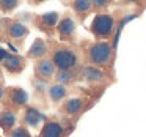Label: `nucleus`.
Returning <instances> with one entry per match:
<instances>
[{"label":"nucleus","instance_id":"9b49d317","mask_svg":"<svg viewBox=\"0 0 146 137\" xmlns=\"http://www.w3.org/2000/svg\"><path fill=\"white\" fill-rule=\"evenodd\" d=\"M83 106H85V99H83L82 96H71V98H68L66 101L63 102L61 112H63L64 115H68V117L77 115V114L82 112Z\"/></svg>","mask_w":146,"mask_h":137},{"label":"nucleus","instance_id":"aec40b11","mask_svg":"<svg viewBox=\"0 0 146 137\" xmlns=\"http://www.w3.org/2000/svg\"><path fill=\"white\" fill-rule=\"evenodd\" d=\"M17 7V2L16 0H3L2 2V10L3 11H10V10H13V8H16Z\"/></svg>","mask_w":146,"mask_h":137},{"label":"nucleus","instance_id":"9d476101","mask_svg":"<svg viewBox=\"0 0 146 137\" xmlns=\"http://www.w3.org/2000/svg\"><path fill=\"white\" fill-rule=\"evenodd\" d=\"M3 24L7 27H3L5 32H7V35L10 36V38L16 39V41H21V39H24L27 35H29V29H27L25 25H24L22 22H19V21H3Z\"/></svg>","mask_w":146,"mask_h":137},{"label":"nucleus","instance_id":"ddd939ff","mask_svg":"<svg viewBox=\"0 0 146 137\" xmlns=\"http://www.w3.org/2000/svg\"><path fill=\"white\" fill-rule=\"evenodd\" d=\"M47 49H49L47 43H46L44 39L38 38V39H35V41H33L32 46H30L29 52H27V57H29V58H38V60H42V58H46L44 55L47 54Z\"/></svg>","mask_w":146,"mask_h":137},{"label":"nucleus","instance_id":"7ed1b4c3","mask_svg":"<svg viewBox=\"0 0 146 137\" xmlns=\"http://www.w3.org/2000/svg\"><path fill=\"white\" fill-rule=\"evenodd\" d=\"M91 33L99 39H108L115 30V17L110 13H98L90 25Z\"/></svg>","mask_w":146,"mask_h":137},{"label":"nucleus","instance_id":"f8f14e48","mask_svg":"<svg viewBox=\"0 0 146 137\" xmlns=\"http://www.w3.org/2000/svg\"><path fill=\"white\" fill-rule=\"evenodd\" d=\"M82 76H83V79H85L88 84H91V85H99L101 82L105 80V74L101 71V68L91 66V65H88V66L83 68Z\"/></svg>","mask_w":146,"mask_h":137},{"label":"nucleus","instance_id":"1a4fd4ad","mask_svg":"<svg viewBox=\"0 0 146 137\" xmlns=\"http://www.w3.org/2000/svg\"><path fill=\"white\" fill-rule=\"evenodd\" d=\"M55 74V65L52 61V58H42V60H38L35 66V76L36 79L42 80V82H47L54 77Z\"/></svg>","mask_w":146,"mask_h":137},{"label":"nucleus","instance_id":"2eb2a0df","mask_svg":"<svg viewBox=\"0 0 146 137\" xmlns=\"http://www.w3.org/2000/svg\"><path fill=\"white\" fill-rule=\"evenodd\" d=\"M0 123H2V129L5 131V132L10 134L11 131L14 129V123H16V114H14L13 109L10 107H5L3 110H2V117H0Z\"/></svg>","mask_w":146,"mask_h":137},{"label":"nucleus","instance_id":"0eeeda50","mask_svg":"<svg viewBox=\"0 0 146 137\" xmlns=\"http://www.w3.org/2000/svg\"><path fill=\"white\" fill-rule=\"evenodd\" d=\"M2 66L5 71H8L10 74H19L21 71H24L25 68V58L21 55H13L7 54L5 49H2Z\"/></svg>","mask_w":146,"mask_h":137},{"label":"nucleus","instance_id":"dca6fc26","mask_svg":"<svg viewBox=\"0 0 146 137\" xmlns=\"http://www.w3.org/2000/svg\"><path fill=\"white\" fill-rule=\"evenodd\" d=\"M68 87L63 85V84H54V85H50V88H49V98H50L52 102H61L66 99L68 96Z\"/></svg>","mask_w":146,"mask_h":137},{"label":"nucleus","instance_id":"6ab92c4d","mask_svg":"<svg viewBox=\"0 0 146 137\" xmlns=\"http://www.w3.org/2000/svg\"><path fill=\"white\" fill-rule=\"evenodd\" d=\"M8 137H32V136H30L29 129H27L25 126H19V128H14V129L8 134Z\"/></svg>","mask_w":146,"mask_h":137},{"label":"nucleus","instance_id":"4468645a","mask_svg":"<svg viewBox=\"0 0 146 137\" xmlns=\"http://www.w3.org/2000/svg\"><path fill=\"white\" fill-rule=\"evenodd\" d=\"M42 120H46V115H42L36 107H27L25 112H24V123H25L27 126L35 128V126H38Z\"/></svg>","mask_w":146,"mask_h":137},{"label":"nucleus","instance_id":"6e6552de","mask_svg":"<svg viewBox=\"0 0 146 137\" xmlns=\"http://www.w3.org/2000/svg\"><path fill=\"white\" fill-rule=\"evenodd\" d=\"M76 30H77L76 29V21H74L69 14L61 17L60 22H58V27H57L58 36H60L61 39H64V41H72V39L76 38Z\"/></svg>","mask_w":146,"mask_h":137},{"label":"nucleus","instance_id":"f03ea898","mask_svg":"<svg viewBox=\"0 0 146 137\" xmlns=\"http://www.w3.org/2000/svg\"><path fill=\"white\" fill-rule=\"evenodd\" d=\"M50 55L58 71H76L79 66V55L71 46L50 43Z\"/></svg>","mask_w":146,"mask_h":137},{"label":"nucleus","instance_id":"39448f33","mask_svg":"<svg viewBox=\"0 0 146 137\" xmlns=\"http://www.w3.org/2000/svg\"><path fill=\"white\" fill-rule=\"evenodd\" d=\"M66 124L58 118H47L41 128L39 137H64L66 136Z\"/></svg>","mask_w":146,"mask_h":137},{"label":"nucleus","instance_id":"20e7f679","mask_svg":"<svg viewBox=\"0 0 146 137\" xmlns=\"http://www.w3.org/2000/svg\"><path fill=\"white\" fill-rule=\"evenodd\" d=\"M33 22H35V25L38 27L39 30H42V32H46L49 36H52L54 32L57 30V27H58L60 17H58V13L49 11V13H42V14L35 16L33 17Z\"/></svg>","mask_w":146,"mask_h":137},{"label":"nucleus","instance_id":"a211bd4d","mask_svg":"<svg viewBox=\"0 0 146 137\" xmlns=\"http://www.w3.org/2000/svg\"><path fill=\"white\" fill-rule=\"evenodd\" d=\"M76 79H77V73H76V71H58V73H57L58 84H63V85L76 82Z\"/></svg>","mask_w":146,"mask_h":137},{"label":"nucleus","instance_id":"f257e3e1","mask_svg":"<svg viewBox=\"0 0 146 137\" xmlns=\"http://www.w3.org/2000/svg\"><path fill=\"white\" fill-rule=\"evenodd\" d=\"M113 52L115 47L110 44V41H93L86 44L85 57L91 66L107 68L113 63Z\"/></svg>","mask_w":146,"mask_h":137},{"label":"nucleus","instance_id":"412c9836","mask_svg":"<svg viewBox=\"0 0 146 137\" xmlns=\"http://www.w3.org/2000/svg\"><path fill=\"white\" fill-rule=\"evenodd\" d=\"M108 5L107 0H96V2H93V7L94 8H105Z\"/></svg>","mask_w":146,"mask_h":137},{"label":"nucleus","instance_id":"423d86ee","mask_svg":"<svg viewBox=\"0 0 146 137\" xmlns=\"http://www.w3.org/2000/svg\"><path fill=\"white\" fill-rule=\"evenodd\" d=\"M5 96L8 98V104L14 109L24 107V106H27V101H29L27 92L21 87H8V88H5L2 92V98H5Z\"/></svg>","mask_w":146,"mask_h":137},{"label":"nucleus","instance_id":"f3484780","mask_svg":"<svg viewBox=\"0 0 146 137\" xmlns=\"http://www.w3.org/2000/svg\"><path fill=\"white\" fill-rule=\"evenodd\" d=\"M91 8H93V2H90V0H76V2H72V10L76 13H79L80 16H85Z\"/></svg>","mask_w":146,"mask_h":137}]
</instances>
